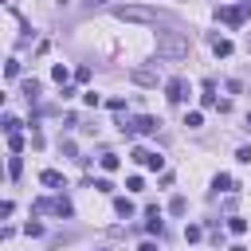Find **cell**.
Instances as JSON below:
<instances>
[{"instance_id":"1","label":"cell","mask_w":251,"mask_h":251,"mask_svg":"<svg viewBox=\"0 0 251 251\" xmlns=\"http://www.w3.org/2000/svg\"><path fill=\"white\" fill-rule=\"evenodd\" d=\"M157 55H161V59H180V55H188V35H184V31H161V35H157Z\"/></svg>"},{"instance_id":"2","label":"cell","mask_w":251,"mask_h":251,"mask_svg":"<svg viewBox=\"0 0 251 251\" xmlns=\"http://www.w3.org/2000/svg\"><path fill=\"white\" fill-rule=\"evenodd\" d=\"M114 16H118V20H145V24L165 20L157 8H145V4H118V8H114Z\"/></svg>"},{"instance_id":"3","label":"cell","mask_w":251,"mask_h":251,"mask_svg":"<svg viewBox=\"0 0 251 251\" xmlns=\"http://www.w3.org/2000/svg\"><path fill=\"white\" fill-rule=\"evenodd\" d=\"M216 16H220V20L227 24V27H239V24H243V20L251 16V0H243V4H224V8L216 12Z\"/></svg>"},{"instance_id":"4","label":"cell","mask_w":251,"mask_h":251,"mask_svg":"<svg viewBox=\"0 0 251 251\" xmlns=\"http://www.w3.org/2000/svg\"><path fill=\"white\" fill-rule=\"evenodd\" d=\"M192 94V86H188V78H180V75H173L169 82H165V98L173 102V106H180L184 98Z\"/></svg>"},{"instance_id":"5","label":"cell","mask_w":251,"mask_h":251,"mask_svg":"<svg viewBox=\"0 0 251 251\" xmlns=\"http://www.w3.org/2000/svg\"><path fill=\"white\" fill-rule=\"evenodd\" d=\"M133 161H137V165H145V169H153V173H161V169H165V157H161V153H153V149H141V145L133 149Z\"/></svg>"},{"instance_id":"6","label":"cell","mask_w":251,"mask_h":251,"mask_svg":"<svg viewBox=\"0 0 251 251\" xmlns=\"http://www.w3.org/2000/svg\"><path fill=\"white\" fill-rule=\"evenodd\" d=\"M129 78H133V82H141V86H157V71H153V67H137Z\"/></svg>"},{"instance_id":"7","label":"cell","mask_w":251,"mask_h":251,"mask_svg":"<svg viewBox=\"0 0 251 251\" xmlns=\"http://www.w3.org/2000/svg\"><path fill=\"white\" fill-rule=\"evenodd\" d=\"M39 180H43L47 188H67V180H63V173H59V169H43V173H39Z\"/></svg>"},{"instance_id":"8","label":"cell","mask_w":251,"mask_h":251,"mask_svg":"<svg viewBox=\"0 0 251 251\" xmlns=\"http://www.w3.org/2000/svg\"><path fill=\"white\" fill-rule=\"evenodd\" d=\"M51 212L63 216V220H71V216H75V204H71L67 196H55V200H51Z\"/></svg>"},{"instance_id":"9","label":"cell","mask_w":251,"mask_h":251,"mask_svg":"<svg viewBox=\"0 0 251 251\" xmlns=\"http://www.w3.org/2000/svg\"><path fill=\"white\" fill-rule=\"evenodd\" d=\"M212 51H216L220 59H227V55H231L235 47H231V39H224V35H212Z\"/></svg>"},{"instance_id":"10","label":"cell","mask_w":251,"mask_h":251,"mask_svg":"<svg viewBox=\"0 0 251 251\" xmlns=\"http://www.w3.org/2000/svg\"><path fill=\"white\" fill-rule=\"evenodd\" d=\"M114 212L129 220V216H133V200H129V196H118V200H114Z\"/></svg>"},{"instance_id":"11","label":"cell","mask_w":251,"mask_h":251,"mask_svg":"<svg viewBox=\"0 0 251 251\" xmlns=\"http://www.w3.org/2000/svg\"><path fill=\"white\" fill-rule=\"evenodd\" d=\"M24 98H27L31 106L39 102V82H35V78H27V82H24Z\"/></svg>"},{"instance_id":"12","label":"cell","mask_w":251,"mask_h":251,"mask_svg":"<svg viewBox=\"0 0 251 251\" xmlns=\"http://www.w3.org/2000/svg\"><path fill=\"white\" fill-rule=\"evenodd\" d=\"M212 188H216V192H231L235 184H231V176H227V173H216V180H212Z\"/></svg>"},{"instance_id":"13","label":"cell","mask_w":251,"mask_h":251,"mask_svg":"<svg viewBox=\"0 0 251 251\" xmlns=\"http://www.w3.org/2000/svg\"><path fill=\"white\" fill-rule=\"evenodd\" d=\"M184 126H188V129H200V126H204V114H200V110H188V114H184Z\"/></svg>"},{"instance_id":"14","label":"cell","mask_w":251,"mask_h":251,"mask_svg":"<svg viewBox=\"0 0 251 251\" xmlns=\"http://www.w3.org/2000/svg\"><path fill=\"white\" fill-rule=\"evenodd\" d=\"M98 165H102L106 173H114V169H118L122 161H118V153H102V157H98Z\"/></svg>"},{"instance_id":"15","label":"cell","mask_w":251,"mask_h":251,"mask_svg":"<svg viewBox=\"0 0 251 251\" xmlns=\"http://www.w3.org/2000/svg\"><path fill=\"white\" fill-rule=\"evenodd\" d=\"M169 212H173V216H184V212H188V200H184V196H173V200H169Z\"/></svg>"},{"instance_id":"16","label":"cell","mask_w":251,"mask_h":251,"mask_svg":"<svg viewBox=\"0 0 251 251\" xmlns=\"http://www.w3.org/2000/svg\"><path fill=\"white\" fill-rule=\"evenodd\" d=\"M67 75H71V71H67L63 63H55V67H51V78H55L59 86H67Z\"/></svg>"},{"instance_id":"17","label":"cell","mask_w":251,"mask_h":251,"mask_svg":"<svg viewBox=\"0 0 251 251\" xmlns=\"http://www.w3.org/2000/svg\"><path fill=\"white\" fill-rule=\"evenodd\" d=\"M20 126H24V122H20L16 114H4V133H20Z\"/></svg>"},{"instance_id":"18","label":"cell","mask_w":251,"mask_h":251,"mask_svg":"<svg viewBox=\"0 0 251 251\" xmlns=\"http://www.w3.org/2000/svg\"><path fill=\"white\" fill-rule=\"evenodd\" d=\"M20 173H24V157H20V153H16V157H12V161H8V176H12V180H16V176H20Z\"/></svg>"},{"instance_id":"19","label":"cell","mask_w":251,"mask_h":251,"mask_svg":"<svg viewBox=\"0 0 251 251\" xmlns=\"http://www.w3.org/2000/svg\"><path fill=\"white\" fill-rule=\"evenodd\" d=\"M200 235H204V227H200V224H184V239H188V243H196Z\"/></svg>"},{"instance_id":"20","label":"cell","mask_w":251,"mask_h":251,"mask_svg":"<svg viewBox=\"0 0 251 251\" xmlns=\"http://www.w3.org/2000/svg\"><path fill=\"white\" fill-rule=\"evenodd\" d=\"M227 227H231V235H243V231H247V220H239V216H231V220H227Z\"/></svg>"},{"instance_id":"21","label":"cell","mask_w":251,"mask_h":251,"mask_svg":"<svg viewBox=\"0 0 251 251\" xmlns=\"http://www.w3.org/2000/svg\"><path fill=\"white\" fill-rule=\"evenodd\" d=\"M8 149L20 153V149H24V133H8Z\"/></svg>"},{"instance_id":"22","label":"cell","mask_w":251,"mask_h":251,"mask_svg":"<svg viewBox=\"0 0 251 251\" xmlns=\"http://www.w3.org/2000/svg\"><path fill=\"white\" fill-rule=\"evenodd\" d=\"M4 75H8V78H16V75H20V59H8V67H4Z\"/></svg>"},{"instance_id":"23","label":"cell","mask_w":251,"mask_h":251,"mask_svg":"<svg viewBox=\"0 0 251 251\" xmlns=\"http://www.w3.org/2000/svg\"><path fill=\"white\" fill-rule=\"evenodd\" d=\"M126 188H129V192H141V188H145V180H141V176H129V180H126Z\"/></svg>"},{"instance_id":"24","label":"cell","mask_w":251,"mask_h":251,"mask_svg":"<svg viewBox=\"0 0 251 251\" xmlns=\"http://www.w3.org/2000/svg\"><path fill=\"white\" fill-rule=\"evenodd\" d=\"M24 231H27V235H43V224H35V220H27V224H24Z\"/></svg>"},{"instance_id":"25","label":"cell","mask_w":251,"mask_h":251,"mask_svg":"<svg viewBox=\"0 0 251 251\" xmlns=\"http://www.w3.org/2000/svg\"><path fill=\"white\" fill-rule=\"evenodd\" d=\"M75 82H90V67H78L75 71Z\"/></svg>"},{"instance_id":"26","label":"cell","mask_w":251,"mask_h":251,"mask_svg":"<svg viewBox=\"0 0 251 251\" xmlns=\"http://www.w3.org/2000/svg\"><path fill=\"white\" fill-rule=\"evenodd\" d=\"M106 106H110V110H114V114H122V110H126V98H110V102H106Z\"/></svg>"},{"instance_id":"27","label":"cell","mask_w":251,"mask_h":251,"mask_svg":"<svg viewBox=\"0 0 251 251\" xmlns=\"http://www.w3.org/2000/svg\"><path fill=\"white\" fill-rule=\"evenodd\" d=\"M94 188H98V192H114V184H110L106 176H98V180H94Z\"/></svg>"},{"instance_id":"28","label":"cell","mask_w":251,"mask_h":251,"mask_svg":"<svg viewBox=\"0 0 251 251\" xmlns=\"http://www.w3.org/2000/svg\"><path fill=\"white\" fill-rule=\"evenodd\" d=\"M235 161H243V165H251V145H243V149L235 153Z\"/></svg>"},{"instance_id":"29","label":"cell","mask_w":251,"mask_h":251,"mask_svg":"<svg viewBox=\"0 0 251 251\" xmlns=\"http://www.w3.org/2000/svg\"><path fill=\"white\" fill-rule=\"evenodd\" d=\"M137 251H157V243H149V239H145V243H141Z\"/></svg>"},{"instance_id":"30","label":"cell","mask_w":251,"mask_h":251,"mask_svg":"<svg viewBox=\"0 0 251 251\" xmlns=\"http://www.w3.org/2000/svg\"><path fill=\"white\" fill-rule=\"evenodd\" d=\"M231 251H247V247H231Z\"/></svg>"},{"instance_id":"31","label":"cell","mask_w":251,"mask_h":251,"mask_svg":"<svg viewBox=\"0 0 251 251\" xmlns=\"http://www.w3.org/2000/svg\"><path fill=\"white\" fill-rule=\"evenodd\" d=\"M247 126H251V114H247Z\"/></svg>"},{"instance_id":"32","label":"cell","mask_w":251,"mask_h":251,"mask_svg":"<svg viewBox=\"0 0 251 251\" xmlns=\"http://www.w3.org/2000/svg\"><path fill=\"white\" fill-rule=\"evenodd\" d=\"M247 47H251V43H247Z\"/></svg>"}]
</instances>
